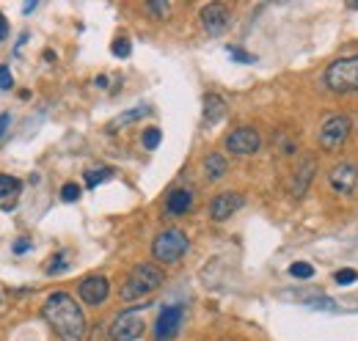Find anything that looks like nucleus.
I'll use <instances>...</instances> for the list:
<instances>
[{
  "label": "nucleus",
  "instance_id": "obj_1",
  "mask_svg": "<svg viewBox=\"0 0 358 341\" xmlns=\"http://www.w3.org/2000/svg\"><path fill=\"white\" fill-rule=\"evenodd\" d=\"M41 314L61 341H83L85 338V316H83L80 305L74 302V297H69L66 292H52L47 297Z\"/></svg>",
  "mask_w": 358,
  "mask_h": 341
},
{
  "label": "nucleus",
  "instance_id": "obj_22",
  "mask_svg": "<svg viewBox=\"0 0 358 341\" xmlns=\"http://www.w3.org/2000/svg\"><path fill=\"white\" fill-rule=\"evenodd\" d=\"M289 272H292L295 278H311V275H314V267H311L308 261H295V264L289 267Z\"/></svg>",
  "mask_w": 358,
  "mask_h": 341
},
{
  "label": "nucleus",
  "instance_id": "obj_32",
  "mask_svg": "<svg viewBox=\"0 0 358 341\" xmlns=\"http://www.w3.org/2000/svg\"><path fill=\"white\" fill-rule=\"evenodd\" d=\"M33 8H36V0H30V3H25V8H22V11H25V14H30Z\"/></svg>",
  "mask_w": 358,
  "mask_h": 341
},
{
  "label": "nucleus",
  "instance_id": "obj_15",
  "mask_svg": "<svg viewBox=\"0 0 358 341\" xmlns=\"http://www.w3.org/2000/svg\"><path fill=\"white\" fill-rule=\"evenodd\" d=\"M223 116H226V102L220 96H215V94L204 96V121L207 124H218Z\"/></svg>",
  "mask_w": 358,
  "mask_h": 341
},
{
  "label": "nucleus",
  "instance_id": "obj_30",
  "mask_svg": "<svg viewBox=\"0 0 358 341\" xmlns=\"http://www.w3.org/2000/svg\"><path fill=\"white\" fill-rule=\"evenodd\" d=\"M8 121H11V118H8V113H3V116H0V140H3L6 129H8Z\"/></svg>",
  "mask_w": 358,
  "mask_h": 341
},
{
  "label": "nucleus",
  "instance_id": "obj_12",
  "mask_svg": "<svg viewBox=\"0 0 358 341\" xmlns=\"http://www.w3.org/2000/svg\"><path fill=\"white\" fill-rule=\"evenodd\" d=\"M240 206H242V195H240V192H220V195L212 198L209 214H212V220H226V217H231Z\"/></svg>",
  "mask_w": 358,
  "mask_h": 341
},
{
  "label": "nucleus",
  "instance_id": "obj_19",
  "mask_svg": "<svg viewBox=\"0 0 358 341\" xmlns=\"http://www.w3.org/2000/svg\"><path fill=\"white\" fill-rule=\"evenodd\" d=\"M140 116H146V107H135V110H127L124 116H118L116 121H110V126H107V129H116V126H124V124H132V121H138Z\"/></svg>",
  "mask_w": 358,
  "mask_h": 341
},
{
  "label": "nucleus",
  "instance_id": "obj_23",
  "mask_svg": "<svg viewBox=\"0 0 358 341\" xmlns=\"http://www.w3.org/2000/svg\"><path fill=\"white\" fill-rule=\"evenodd\" d=\"M229 58H231V60H240V63H253V60H256L251 52H242L240 47H229Z\"/></svg>",
  "mask_w": 358,
  "mask_h": 341
},
{
  "label": "nucleus",
  "instance_id": "obj_7",
  "mask_svg": "<svg viewBox=\"0 0 358 341\" xmlns=\"http://www.w3.org/2000/svg\"><path fill=\"white\" fill-rule=\"evenodd\" d=\"M185 319V308L182 305H165L154 322V341H173L179 336Z\"/></svg>",
  "mask_w": 358,
  "mask_h": 341
},
{
  "label": "nucleus",
  "instance_id": "obj_10",
  "mask_svg": "<svg viewBox=\"0 0 358 341\" xmlns=\"http://www.w3.org/2000/svg\"><path fill=\"white\" fill-rule=\"evenodd\" d=\"M328 184L336 190V192H352L355 187H358V165H352V162H339V165H333L330 168V173H328Z\"/></svg>",
  "mask_w": 358,
  "mask_h": 341
},
{
  "label": "nucleus",
  "instance_id": "obj_4",
  "mask_svg": "<svg viewBox=\"0 0 358 341\" xmlns=\"http://www.w3.org/2000/svg\"><path fill=\"white\" fill-rule=\"evenodd\" d=\"M187 248H190V239H187L185 231H179V228H165V231H160V234L154 236V242H151V256H154L157 261H162V264H173V261H179V258L187 253Z\"/></svg>",
  "mask_w": 358,
  "mask_h": 341
},
{
  "label": "nucleus",
  "instance_id": "obj_5",
  "mask_svg": "<svg viewBox=\"0 0 358 341\" xmlns=\"http://www.w3.org/2000/svg\"><path fill=\"white\" fill-rule=\"evenodd\" d=\"M140 333H143L140 308H132V311L118 314V316L113 319L110 330H107V336H110L113 341H135V338H140Z\"/></svg>",
  "mask_w": 358,
  "mask_h": 341
},
{
  "label": "nucleus",
  "instance_id": "obj_2",
  "mask_svg": "<svg viewBox=\"0 0 358 341\" xmlns=\"http://www.w3.org/2000/svg\"><path fill=\"white\" fill-rule=\"evenodd\" d=\"M160 283H162V270L160 267L138 264V267H132V272L121 283V300H140V297L151 294L154 289H160Z\"/></svg>",
  "mask_w": 358,
  "mask_h": 341
},
{
  "label": "nucleus",
  "instance_id": "obj_16",
  "mask_svg": "<svg viewBox=\"0 0 358 341\" xmlns=\"http://www.w3.org/2000/svg\"><path fill=\"white\" fill-rule=\"evenodd\" d=\"M226 157H220V154H207V160H204V170H207V176L212 179V182H218V179H223V173H226Z\"/></svg>",
  "mask_w": 358,
  "mask_h": 341
},
{
  "label": "nucleus",
  "instance_id": "obj_13",
  "mask_svg": "<svg viewBox=\"0 0 358 341\" xmlns=\"http://www.w3.org/2000/svg\"><path fill=\"white\" fill-rule=\"evenodd\" d=\"M165 206H168L171 214H185V212H190V206H193V192L185 190V187H176V190L168 192Z\"/></svg>",
  "mask_w": 358,
  "mask_h": 341
},
{
  "label": "nucleus",
  "instance_id": "obj_24",
  "mask_svg": "<svg viewBox=\"0 0 358 341\" xmlns=\"http://www.w3.org/2000/svg\"><path fill=\"white\" fill-rule=\"evenodd\" d=\"M61 198H63V201H77V198H80V187H77L74 182L63 184V187H61Z\"/></svg>",
  "mask_w": 358,
  "mask_h": 341
},
{
  "label": "nucleus",
  "instance_id": "obj_17",
  "mask_svg": "<svg viewBox=\"0 0 358 341\" xmlns=\"http://www.w3.org/2000/svg\"><path fill=\"white\" fill-rule=\"evenodd\" d=\"M113 173H116L113 168H88V170H85V184H88V187H96V184L107 182Z\"/></svg>",
  "mask_w": 358,
  "mask_h": 341
},
{
  "label": "nucleus",
  "instance_id": "obj_25",
  "mask_svg": "<svg viewBox=\"0 0 358 341\" xmlns=\"http://www.w3.org/2000/svg\"><path fill=\"white\" fill-rule=\"evenodd\" d=\"M113 55L116 58H127L129 55V41L127 38H116L113 41Z\"/></svg>",
  "mask_w": 358,
  "mask_h": 341
},
{
  "label": "nucleus",
  "instance_id": "obj_9",
  "mask_svg": "<svg viewBox=\"0 0 358 341\" xmlns=\"http://www.w3.org/2000/svg\"><path fill=\"white\" fill-rule=\"evenodd\" d=\"M77 294H80V300L88 302V305H102V302L107 300V294H110V283H107V278H102V275H88V278L80 280Z\"/></svg>",
  "mask_w": 358,
  "mask_h": 341
},
{
  "label": "nucleus",
  "instance_id": "obj_28",
  "mask_svg": "<svg viewBox=\"0 0 358 341\" xmlns=\"http://www.w3.org/2000/svg\"><path fill=\"white\" fill-rule=\"evenodd\" d=\"M355 278H358L355 270H339V272H336V283H352Z\"/></svg>",
  "mask_w": 358,
  "mask_h": 341
},
{
  "label": "nucleus",
  "instance_id": "obj_14",
  "mask_svg": "<svg viewBox=\"0 0 358 341\" xmlns=\"http://www.w3.org/2000/svg\"><path fill=\"white\" fill-rule=\"evenodd\" d=\"M314 170H317V168H314V160L306 154V157H303V168L295 173V182H292V187H289V192H292L295 198L306 192V187H308V182H311V176H314Z\"/></svg>",
  "mask_w": 358,
  "mask_h": 341
},
{
  "label": "nucleus",
  "instance_id": "obj_20",
  "mask_svg": "<svg viewBox=\"0 0 358 341\" xmlns=\"http://www.w3.org/2000/svg\"><path fill=\"white\" fill-rule=\"evenodd\" d=\"M140 140H143V146H146L149 151H154V148L160 146V140H162V132H160L157 126H149V129H143V138H140Z\"/></svg>",
  "mask_w": 358,
  "mask_h": 341
},
{
  "label": "nucleus",
  "instance_id": "obj_21",
  "mask_svg": "<svg viewBox=\"0 0 358 341\" xmlns=\"http://www.w3.org/2000/svg\"><path fill=\"white\" fill-rule=\"evenodd\" d=\"M47 275H55V272H61V270H66V253H55L50 261H47Z\"/></svg>",
  "mask_w": 358,
  "mask_h": 341
},
{
  "label": "nucleus",
  "instance_id": "obj_27",
  "mask_svg": "<svg viewBox=\"0 0 358 341\" xmlns=\"http://www.w3.org/2000/svg\"><path fill=\"white\" fill-rule=\"evenodd\" d=\"M11 250H14L17 256H22L25 250H30V236H17V239H14V248H11Z\"/></svg>",
  "mask_w": 358,
  "mask_h": 341
},
{
  "label": "nucleus",
  "instance_id": "obj_11",
  "mask_svg": "<svg viewBox=\"0 0 358 341\" xmlns=\"http://www.w3.org/2000/svg\"><path fill=\"white\" fill-rule=\"evenodd\" d=\"M201 25L209 36H220L229 28V11L220 3H209L201 8Z\"/></svg>",
  "mask_w": 358,
  "mask_h": 341
},
{
  "label": "nucleus",
  "instance_id": "obj_18",
  "mask_svg": "<svg viewBox=\"0 0 358 341\" xmlns=\"http://www.w3.org/2000/svg\"><path fill=\"white\" fill-rule=\"evenodd\" d=\"M19 179L17 176H8V173H0V198H8V195H17L19 192Z\"/></svg>",
  "mask_w": 358,
  "mask_h": 341
},
{
  "label": "nucleus",
  "instance_id": "obj_26",
  "mask_svg": "<svg viewBox=\"0 0 358 341\" xmlns=\"http://www.w3.org/2000/svg\"><path fill=\"white\" fill-rule=\"evenodd\" d=\"M149 11L157 14V16H165L168 14V3L165 0H149Z\"/></svg>",
  "mask_w": 358,
  "mask_h": 341
},
{
  "label": "nucleus",
  "instance_id": "obj_6",
  "mask_svg": "<svg viewBox=\"0 0 358 341\" xmlns=\"http://www.w3.org/2000/svg\"><path fill=\"white\" fill-rule=\"evenodd\" d=\"M350 129H352V121L339 113V116H330L322 126H319V143L322 148H339L347 138H350Z\"/></svg>",
  "mask_w": 358,
  "mask_h": 341
},
{
  "label": "nucleus",
  "instance_id": "obj_8",
  "mask_svg": "<svg viewBox=\"0 0 358 341\" xmlns=\"http://www.w3.org/2000/svg\"><path fill=\"white\" fill-rule=\"evenodd\" d=\"M259 146H262V138H259V132L253 126H237V129H231L226 135V148L231 154H240V157L253 154Z\"/></svg>",
  "mask_w": 358,
  "mask_h": 341
},
{
  "label": "nucleus",
  "instance_id": "obj_31",
  "mask_svg": "<svg viewBox=\"0 0 358 341\" xmlns=\"http://www.w3.org/2000/svg\"><path fill=\"white\" fill-rule=\"evenodd\" d=\"M6 36H8V25H6V16L0 14V41H3Z\"/></svg>",
  "mask_w": 358,
  "mask_h": 341
},
{
  "label": "nucleus",
  "instance_id": "obj_3",
  "mask_svg": "<svg viewBox=\"0 0 358 341\" xmlns=\"http://www.w3.org/2000/svg\"><path fill=\"white\" fill-rule=\"evenodd\" d=\"M325 85L333 94H352V91H358V55L333 60L325 69Z\"/></svg>",
  "mask_w": 358,
  "mask_h": 341
},
{
  "label": "nucleus",
  "instance_id": "obj_29",
  "mask_svg": "<svg viewBox=\"0 0 358 341\" xmlns=\"http://www.w3.org/2000/svg\"><path fill=\"white\" fill-rule=\"evenodd\" d=\"M11 85H14V77H11L8 66H0V88H3V91H8Z\"/></svg>",
  "mask_w": 358,
  "mask_h": 341
}]
</instances>
